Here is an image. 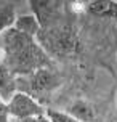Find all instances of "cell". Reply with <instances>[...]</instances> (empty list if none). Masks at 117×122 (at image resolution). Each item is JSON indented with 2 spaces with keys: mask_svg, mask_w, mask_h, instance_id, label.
Wrapping results in <instances>:
<instances>
[{
  "mask_svg": "<svg viewBox=\"0 0 117 122\" xmlns=\"http://www.w3.org/2000/svg\"><path fill=\"white\" fill-rule=\"evenodd\" d=\"M0 51L3 55L2 61L16 77L29 76L43 67H51V58L37 40L15 27L0 34Z\"/></svg>",
  "mask_w": 117,
  "mask_h": 122,
  "instance_id": "obj_1",
  "label": "cell"
},
{
  "mask_svg": "<svg viewBox=\"0 0 117 122\" xmlns=\"http://www.w3.org/2000/svg\"><path fill=\"white\" fill-rule=\"evenodd\" d=\"M35 40L50 58L51 56L63 58V56L74 55L79 50L80 43L77 29L71 23H66L63 19L51 26L42 27L35 37Z\"/></svg>",
  "mask_w": 117,
  "mask_h": 122,
  "instance_id": "obj_2",
  "label": "cell"
},
{
  "mask_svg": "<svg viewBox=\"0 0 117 122\" xmlns=\"http://www.w3.org/2000/svg\"><path fill=\"white\" fill-rule=\"evenodd\" d=\"M16 84L18 92H24L39 101L42 98H47L51 92H55L61 85V77L51 67H43L29 76H19Z\"/></svg>",
  "mask_w": 117,
  "mask_h": 122,
  "instance_id": "obj_3",
  "label": "cell"
},
{
  "mask_svg": "<svg viewBox=\"0 0 117 122\" xmlns=\"http://www.w3.org/2000/svg\"><path fill=\"white\" fill-rule=\"evenodd\" d=\"M10 116L15 117L16 121H24L29 117H37V116H45L47 108L40 101L24 92H16L13 98L6 103Z\"/></svg>",
  "mask_w": 117,
  "mask_h": 122,
  "instance_id": "obj_4",
  "label": "cell"
},
{
  "mask_svg": "<svg viewBox=\"0 0 117 122\" xmlns=\"http://www.w3.org/2000/svg\"><path fill=\"white\" fill-rule=\"evenodd\" d=\"M32 8V13L35 15L42 27L51 26L63 19V10L61 2H31L29 3Z\"/></svg>",
  "mask_w": 117,
  "mask_h": 122,
  "instance_id": "obj_5",
  "label": "cell"
},
{
  "mask_svg": "<svg viewBox=\"0 0 117 122\" xmlns=\"http://www.w3.org/2000/svg\"><path fill=\"white\" fill-rule=\"evenodd\" d=\"M16 79L18 77L10 71V67L0 60V98L5 103H8L13 98V95L18 92Z\"/></svg>",
  "mask_w": 117,
  "mask_h": 122,
  "instance_id": "obj_6",
  "label": "cell"
},
{
  "mask_svg": "<svg viewBox=\"0 0 117 122\" xmlns=\"http://www.w3.org/2000/svg\"><path fill=\"white\" fill-rule=\"evenodd\" d=\"M66 112L71 114L72 117H75L80 122H93L96 117V111L93 108L92 103H88L87 100L77 98L66 108Z\"/></svg>",
  "mask_w": 117,
  "mask_h": 122,
  "instance_id": "obj_7",
  "label": "cell"
},
{
  "mask_svg": "<svg viewBox=\"0 0 117 122\" xmlns=\"http://www.w3.org/2000/svg\"><path fill=\"white\" fill-rule=\"evenodd\" d=\"M87 11L98 18H117L116 0H93L87 2Z\"/></svg>",
  "mask_w": 117,
  "mask_h": 122,
  "instance_id": "obj_8",
  "label": "cell"
},
{
  "mask_svg": "<svg viewBox=\"0 0 117 122\" xmlns=\"http://www.w3.org/2000/svg\"><path fill=\"white\" fill-rule=\"evenodd\" d=\"M15 29H18L19 32H23L29 37H37V34L40 32L42 26L39 23V19L35 18L34 13H23V15H18V18L15 21Z\"/></svg>",
  "mask_w": 117,
  "mask_h": 122,
  "instance_id": "obj_9",
  "label": "cell"
},
{
  "mask_svg": "<svg viewBox=\"0 0 117 122\" xmlns=\"http://www.w3.org/2000/svg\"><path fill=\"white\" fill-rule=\"evenodd\" d=\"M16 18H18L16 3H13V2H0V34H3L6 29L13 27Z\"/></svg>",
  "mask_w": 117,
  "mask_h": 122,
  "instance_id": "obj_10",
  "label": "cell"
},
{
  "mask_svg": "<svg viewBox=\"0 0 117 122\" xmlns=\"http://www.w3.org/2000/svg\"><path fill=\"white\" fill-rule=\"evenodd\" d=\"M45 116L48 117L51 122H80L71 114H68L66 111H58V109H47Z\"/></svg>",
  "mask_w": 117,
  "mask_h": 122,
  "instance_id": "obj_11",
  "label": "cell"
},
{
  "mask_svg": "<svg viewBox=\"0 0 117 122\" xmlns=\"http://www.w3.org/2000/svg\"><path fill=\"white\" fill-rule=\"evenodd\" d=\"M8 117H10L8 106H6V103L0 98V122H8Z\"/></svg>",
  "mask_w": 117,
  "mask_h": 122,
  "instance_id": "obj_12",
  "label": "cell"
},
{
  "mask_svg": "<svg viewBox=\"0 0 117 122\" xmlns=\"http://www.w3.org/2000/svg\"><path fill=\"white\" fill-rule=\"evenodd\" d=\"M18 122H51L47 116H37V117H29L24 121H18Z\"/></svg>",
  "mask_w": 117,
  "mask_h": 122,
  "instance_id": "obj_13",
  "label": "cell"
}]
</instances>
